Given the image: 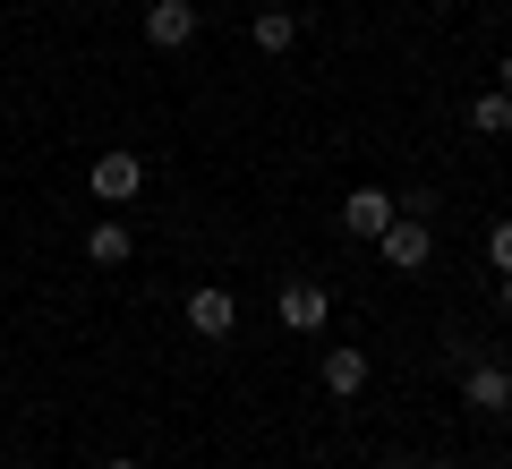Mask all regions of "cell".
Listing matches in <instances>:
<instances>
[{
  "label": "cell",
  "instance_id": "cell-1",
  "mask_svg": "<svg viewBox=\"0 0 512 469\" xmlns=\"http://www.w3.org/2000/svg\"><path fill=\"white\" fill-rule=\"evenodd\" d=\"M376 248H384V265H393V273H419L427 256H436V231H427V214H393L376 231Z\"/></svg>",
  "mask_w": 512,
  "mask_h": 469
},
{
  "label": "cell",
  "instance_id": "cell-2",
  "mask_svg": "<svg viewBox=\"0 0 512 469\" xmlns=\"http://www.w3.org/2000/svg\"><path fill=\"white\" fill-rule=\"evenodd\" d=\"M86 188H94V205H128V197H137V188H146V163H137L128 145H111V154H94Z\"/></svg>",
  "mask_w": 512,
  "mask_h": 469
},
{
  "label": "cell",
  "instance_id": "cell-3",
  "mask_svg": "<svg viewBox=\"0 0 512 469\" xmlns=\"http://www.w3.org/2000/svg\"><path fill=\"white\" fill-rule=\"evenodd\" d=\"M146 43L154 52H188L197 43V0H146Z\"/></svg>",
  "mask_w": 512,
  "mask_h": 469
},
{
  "label": "cell",
  "instance_id": "cell-4",
  "mask_svg": "<svg viewBox=\"0 0 512 469\" xmlns=\"http://www.w3.org/2000/svg\"><path fill=\"white\" fill-rule=\"evenodd\" d=\"M188 325H197L205 342H231V333H239V299H231V290H222V282L188 290Z\"/></svg>",
  "mask_w": 512,
  "mask_h": 469
},
{
  "label": "cell",
  "instance_id": "cell-5",
  "mask_svg": "<svg viewBox=\"0 0 512 469\" xmlns=\"http://www.w3.org/2000/svg\"><path fill=\"white\" fill-rule=\"evenodd\" d=\"M274 316H282V325H291V333H325V316H333V299H325V290H316V282H282V299H274Z\"/></svg>",
  "mask_w": 512,
  "mask_h": 469
},
{
  "label": "cell",
  "instance_id": "cell-6",
  "mask_svg": "<svg viewBox=\"0 0 512 469\" xmlns=\"http://www.w3.org/2000/svg\"><path fill=\"white\" fill-rule=\"evenodd\" d=\"M393 214H402V197H384V188H350V197H342V231L350 239H376Z\"/></svg>",
  "mask_w": 512,
  "mask_h": 469
},
{
  "label": "cell",
  "instance_id": "cell-7",
  "mask_svg": "<svg viewBox=\"0 0 512 469\" xmlns=\"http://www.w3.org/2000/svg\"><path fill=\"white\" fill-rule=\"evenodd\" d=\"M325 393H333V401H359V393H367V350H359V342H333V350H325Z\"/></svg>",
  "mask_w": 512,
  "mask_h": 469
},
{
  "label": "cell",
  "instance_id": "cell-8",
  "mask_svg": "<svg viewBox=\"0 0 512 469\" xmlns=\"http://www.w3.org/2000/svg\"><path fill=\"white\" fill-rule=\"evenodd\" d=\"M461 401H470V410H512V376L495 359H478L470 376H461Z\"/></svg>",
  "mask_w": 512,
  "mask_h": 469
},
{
  "label": "cell",
  "instance_id": "cell-9",
  "mask_svg": "<svg viewBox=\"0 0 512 469\" xmlns=\"http://www.w3.org/2000/svg\"><path fill=\"white\" fill-rule=\"evenodd\" d=\"M128 256H137V239H128V222H94V231H86V265H103V273H120Z\"/></svg>",
  "mask_w": 512,
  "mask_h": 469
},
{
  "label": "cell",
  "instance_id": "cell-10",
  "mask_svg": "<svg viewBox=\"0 0 512 469\" xmlns=\"http://www.w3.org/2000/svg\"><path fill=\"white\" fill-rule=\"evenodd\" d=\"M470 128H478V137H512V94L487 86V94L470 103Z\"/></svg>",
  "mask_w": 512,
  "mask_h": 469
},
{
  "label": "cell",
  "instance_id": "cell-11",
  "mask_svg": "<svg viewBox=\"0 0 512 469\" xmlns=\"http://www.w3.org/2000/svg\"><path fill=\"white\" fill-rule=\"evenodd\" d=\"M291 43H299L291 9H256V52H291Z\"/></svg>",
  "mask_w": 512,
  "mask_h": 469
},
{
  "label": "cell",
  "instance_id": "cell-12",
  "mask_svg": "<svg viewBox=\"0 0 512 469\" xmlns=\"http://www.w3.org/2000/svg\"><path fill=\"white\" fill-rule=\"evenodd\" d=\"M487 265L512 273V222H495V231H487Z\"/></svg>",
  "mask_w": 512,
  "mask_h": 469
},
{
  "label": "cell",
  "instance_id": "cell-13",
  "mask_svg": "<svg viewBox=\"0 0 512 469\" xmlns=\"http://www.w3.org/2000/svg\"><path fill=\"white\" fill-rule=\"evenodd\" d=\"M495 86H504V94H512V52H504V60H495Z\"/></svg>",
  "mask_w": 512,
  "mask_h": 469
},
{
  "label": "cell",
  "instance_id": "cell-14",
  "mask_svg": "<svg viewBox=\"0 0 512 469\" xmlns=\"http://www.w3.org/2000/svg\"><path fill=\"white\" fill-rule=\"evenodd\" d=\"M103 469H146V461H128V452H120V461H103Z\"/></svg>",
  "mask_w": 512,
  "mask_h": 469
},
{
  "label": "cell",
  "instance_id": "cell-15",
  "mask_svg": "<svg viewBox=\"0 0 512 469\" xmlns=\"http://www.w3.org/2000/svg\"><path fill=\"white\" fill-rule=\"evenodd\" d=\"M504 316H512V273H504Z\"/></svg>",
  "mask_w": 512,
  "mask_h": 469
},
{
  "label": "cell",
  "instance_id": "cell-16",
  "mask_svg": "<svg viewBox=\"0 0 512 469\" xmlns=\"http://www.w3.org/2000/svg\"><path fill=\"white\" fill-rule=\"evenodd\" d=\"M265 9H291V0H265Z\"/></svg>",
  "mask_w": 512,
  "mask_h": 469
},
{
  "label": "cell",
  "instance_id": "cell-17",
  "mask_svg": "<svg viewBox=\"0 0 512 469\" xmlns=\"http://www.w3.org/2000/svg\"><path fill=\"white\" fill-rule=\"evenodd\" d=\"M427 469H453V461H427Z\"/></svg>",
  "mask_w": 512,
  "mask_h": 469
},
{
  "label": "cell",
  "instance_id": "cell-18",
  "mask_svg": "<svg viewBox=\"0 0 512 469\" xmlns=\"http://www.w3.org/2000/svg\"><path fill=\"white\" fill-rule=\"evenodd\" d=\"M504 469H512V452H504Z\"/></svg>",
  "mask_w": 512,
  "mask_h": 469
}]
</instances>
